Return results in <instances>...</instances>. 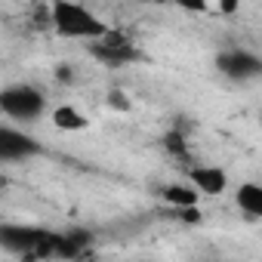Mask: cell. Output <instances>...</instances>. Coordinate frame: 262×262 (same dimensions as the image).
I'll return each instance as SVG.
<instances>
[{
    "label": "cell",
    "instance_id": "obj_6",
    "mask_svg": "<svg viewBox=\"0 0 262 262\" xmlns=\"http://www.w3.org/2000/svg\"><path fill=\"white\" fill-rule=\"evenodd\" d=\"M188 179H191V185H194L201 194H210V198H216V194H222V191L228 188V176H225L219 167H204V164H198V167L188 173Z\"/></svg>",
    "mask_w": 262,
    "mask_h": 262
},
{
    "label": "cell",
    "instance_id": "obj_1",
    "mask_svg": "<svg viewBox=\"0 0 262 262\" xmlns=\"http://www.w3.org/2000/svg\"><path fill=\"white\" fill-rule=\"evenodd\" d=\"M50 22L56 28V34L62 37H74V40H102L108 34V25H102V19H96L86 7L71 4V0H56L50 4Z\"/></svg>",
    "mask_w": 262,
    "mask_h": 262
},
{
    "label": "cell",
    "instance_id": "obj_13",
    "mask_svg": "<svg viewBox=\"0 0 262 262\" xmlns=\"http://www.w3.org/2000/svg\"><path fill=\"white\" fill-rule=\"evenodd\" d=\"M179 216L188 222V225H194V222H201V210L194 207V210H179Z\"/></svg>",
    "mask_w": 262,
    "mask_h": 262
},
{
    "label": "cell",
    "instance_id": "obj_9",
    "mask_svg": "<svg viewBox=\"0 0 262 262\" xmlns=\"http://www.w3.org/2000/svg\"><path fill=\"white\" fill-rule=\"evenodd\" d=\"M198 188L194 185H167V188H161V198L170 204V207H176V210H194L198 207Z\"/></svg>",
    "mask_w": 262,
    "mask_h": 262
},
{
    "label": "cell",
    "instance_id": "obj_3",
    "mask_svg": "<svg viewBox=\"0 0 262 262\" xmlns=\"http://www.w3.org/2000/svg\"><path fill=\"white\" fill-rule=\"evenodd\" d=\"M216 68L231 80H247L262 74V59L250 50H222L216 56Z\"/></svg>",
    "mask_w": 262,
    "mask_h": 262
},
{
    "label": "cell",
    "instance_id": "obj_14",
    "mask_svg": "<svg viewBox=\"0 0 262 262\" xmlns=\"http://www.w3.org/2000/svg\"><path fill=\"white\" fill-rule=\"evenodd\" d=\"M182 7H185V10H198V13H201V10H207L204 0H198V4H182Z\"/></svg>",
    "mask_w": 262,
    "mask_h": 262
},
{
    "label": "cell",
    "instance_id": "obj_15",
    "mask_svg": "<svg viewBox=\"0 0 262 262\" xmlns=\"http://www.w3.org/2000/svg\"><path fill=\"white\" fill-rule=\"evenodd\" d=\"M219 10H222V13H234V10H237V4H234V0H228V4H222Z\"/></svg>",
    "mask_w": 262,
    "mask_h": 262
},
{
    "label": "cell",
    "instance_id": "obj_4",
    "mask_svg": "<svg viewBox=\"0 0 262 262\" xmlns=\"http://www.w3.org/2000/svg\"><path fill=\"white\" fill-rule=\"evenodd\" d=\"M93 56H96L99 62L111 65V68H120V65H126V62H136V59H139V53L133 50V43H129L123 34H117V31H108L102 40H96V43H93Z\"/></svg>",
    "mask_w": 262,
    "mask_h": 262
},
{
    "label": "cell",
    "instance_id": "obj_10",
    "mask_svg": "<svg viewBox=\"0 0 262 262\" xmlns=\"http://www.w3.org/2000/svg\"><path fill=\"white\" fill-rule=\"evenodd\" d=\"M164 145H167V151H170V155H176V158H185V155H188L185 139H182L179 129H170V133L164 136Z\"/></svg>",
    "mask_w": 262,
    "mask_h": 262
},
{
    "label": "cell",
    "instance_id": "obj_7",
    "mask_svg": "<svg viewBox=\"0 0 262 262\" xmlns=\"http://www.w3.org/2000/svg\"><path fill=\"white\" fill-rule=\"evenodd\" d=\"M53 126L62 129V133H83L90 126V120L74 105H59V108H53Z\"/></svg>",
    "mask_w": 262,
    "mask_h": 262
},
{
    "label": "cell",
    "instance_id": "obj_2",
    "mask_svg": "<svg viewBox=\"0 0 262 262\" xmlns=\"http://www.w3.org/2000/svg\"><path fill=\"white\" fill-rule=\"evenodd\" d=\"M43 93L37 86L19 83V86H7L0 93V108H4L7 117L13 120H37L43 114Z\"/></svg>",
    "mask_w": 262,
    "mask_h": 262
},
{
    "label": "cell",
    "instance_id": "obj_5",
    "mask_svg": "<svg viewBox=\"0 0 262 262\" xmlns=\"http://www.w3.org/2000/svg\"><path fill=\"white\" fill-rule=\"evenodd\" d=\"M40 155V142L19 133L13 126H0V158L4 161H25V158H34Z\"/></svg>",
    "mask_w": 262,
    "mask_h": 262
},
{
    "label": "cell",
    "instance_id": "obj_11",
    "mask_svg": "<svg viewBox=\"0 0 262 262\" xmlns=\"http://www.w3.org/2000/svg\"><path fill=\"white\" fill-rule=\"evenodd\" d=\"M108 105H111V108H117V111H126V108H129V99H126V93L111 90V93H108Z\"/></svg>",
    "mask_w": 262,
    "mask_h": 262
},
{
    "label": "cell",
    "instance_id": "obj_12",
    "mask_svg": "<svg viewBox=\"0 0 262 262\" xmlns=\"http://www.w3.org/2000/svg\"><path fill=\"white\" fill-rule=\"evenodd\" d=\"M56 80H59V83H71V80H74L71 68H68V65H59V68H56Z\"/></svg>",
    "mask_w": 262,
    "mask_h": 262
},
{
    "label": "cell",
    "instance_id": "obj_8",
    "mask_svg": "<svg viewBox=\"0 0 262 262\" xmlns=\"http://www.w3.org/2000/svg\"><path fill=\"white\" fill-rule=\"evenodd\" d=\"M234 201H237V207H241L247 216L262 219V185H259V182H244V185L234 191Z\"/></svg>",
    "mask_w": 262,
    "mask_h": 262
}]
</instances>
